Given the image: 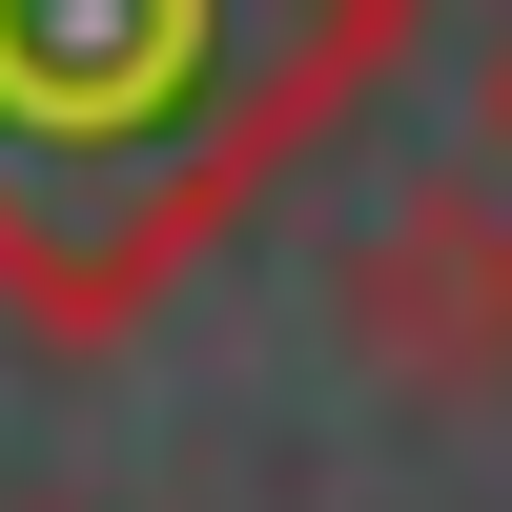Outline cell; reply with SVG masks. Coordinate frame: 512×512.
<instances>
[{"label": "cell", "instance_id": "6da1fadb", "mask_svg": "<svg viewBox=\"0 0 512 512\" xmlns=\"http://www.w3.org/2000/svg\"><path fill=\"white\" fill-rule=\"evenodd\" d=\"M246 21L287 0H0V267L41 308H144L205 205L349 103L328 62H246Z\"/></svg>", "mask_w": 512, "mask_h": 512}, {"label": "cell", "instance_id": "3957f363", "mask_svg": "<svg viewBox=\"0 0 512 512\" xmlns=\"http://www.w3.org/2000/svg\"><path fill=\"white\" fill-rule=\"evenodd\" d=\"M492 164H512V41H492Z\"/></svg>", "mask_w": 512, "mask_h": 512}, {"label": "cell", "instance_id": "7a4b0ae2", "mask_svg": "<svg viewBox=\"0 0 512 512\" xmlns=\"http://www.w3.org/2000/svg\"><path fill=\"white\" fill-rule=\"evenodd\" d=\"M349 328L390 390H512V205L492 185H410L390 226L349 246Z\"/></svg>", "mask_w": 512, "mask_h": 512}]
</instances>
